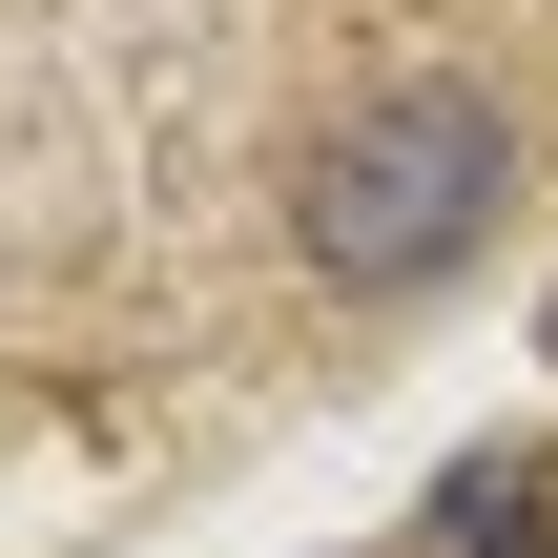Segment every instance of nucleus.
<instances>
[{
	"instance_id": "obj_1",
	"label": "nucleus",
	"mask_w": 558,
	"mask_h": 558,
	"mask_svg": "<svg viewBox=\"0 0 558 558\" xmlns=\"http://www.w3.org/2000/svg\"><path fill=\"white\" fill-rule=\"evenodd\" d=\"M518 186V124L497 83H373L331 145H311V269L331 290H435Z\"/></svg>"
},
{
	"instance_id": "obj_2",
	"label": "nucleus",
	"mask_w": 558,
	"mask_h": 558,
	"mask_svg": "<svg viewBox=\"0 0 558 558\" xmlns=\"http://www.w3.org/2000/svg\"><path fill=\"white\" fill-rule=\"evenodd\" d=\"M414 558H558V456H538V435L456 456V476L414 497Z\"/></svg>"
},
{
	"instance_id": "obj_3",
	"label": "nucleus",
	"mask_w": 558,
	"mask_h": 558,
	"mask_svg": "<svg viewBox=\"0 0 558 558\" xmlns=\"http://www.w3.org/2000/svg\"><path fill=\"white\" fill-rule=\"evenodd\" d=\"M538 352H558V311H538Z\"/></svg>"
}]
</instances>
